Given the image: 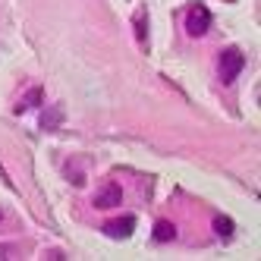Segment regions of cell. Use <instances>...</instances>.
Listing matches in <instances>:
<instances>
[{"instance_id": "5b68a950", "label": "cell", "mask_w": 261, "mask_h": 261, "mask_svg": "<svg viewBox=\"0 0 261 261\" xmlns=\"http://www.w3.org/2000/svg\"><path fill=\"white\" fill-rule=\"evenodd\" d=\"M44 101V88L41 85H35V88H29L25 95H22V101L16 104V114H25V110H32V107H38Z\"/></svg>"}, {"instance_id": "6da1fadb", "label": "cell", "mask_w": 261, "mask_h": 261, "mask_svg": "<svg viewBox=\"0 0 261 261\" xmlns=\"http://www.w3.org/2000/svg\"><path fill=\"white\" fill-rule=\"evenodd\" d=\"M242 69H246V54H242L239 47L220 50V79H223V85L236 82V76H239Z\"/></svg>"}, {"instance_id": "9c48e42d", "label": "cell", "mask_w": 261, "mask_h": 261, "mask_svg": "<svg viewBox=\"0 0 261 261\" xmlns=\"http://www.w3.org/2000/svg\"><path fill=\"white\" fill-rule=\"evenodd\" d=\"M173 236H176V227H173L170 220H158V223H154V239H158V242H170Z\"/></svg>"}, {"instance_id": "8992f818", "label": "cell", "mask_w": 261, "mask_h": 261, "mask_svg": "<svg viewBox=\"0 0 261 261\" xmlns=\"http://www.w3.org/2000/svg\"><path fill=\"white\" fill-rule=\"evenodd\" d=\"M60 123H63V107L60 104H50L44 114H41V129H60Z\"/></svg>"}, {"instance_id": "7a4b0ae2", "label": "cell", "mask_w": 261, "mask_h": 261, "mask_svg": "<svg viewBox=\"0 0 261 261\" xmlns=\"http://www.w3.org/2000/svg\"><path fill=\"white\" fill-rule=\"evenodd\" d=\"M208 29H211V10L204 7V4H195L189 10V16H186V32L198 38V35H204Z\"/></svg>"}, {"instance_id": "52a82bcc", "label": "cell", "mask_w": 261, "mask_h": 261, "mask_svg": "<svg viewBox=\"0 0 261 261\" xmlns=\"http://www.w3.org/2000/svg\"><path fill=\"white\" fill-rule=\"evenodd\" d=\"M133 29H136L139 44L148 47V13H145V10H136V16H133Z\"/></svg>"}, {"instance_id": "277c9868", "label": "cell", "mask_w": 261, "mask_h": 261, "mask_svg": "<svg viewBox=\"0 0 261 261\" xmlns=\"http://www.w3.org/2000/svg\"><path fill=\"white\" fill-rule=\"evenodd\" d=\"M133 230H136V217H123V220L104 223V233L110 239H126V236H133Z\"/></svg>"}, {"instance_id": "30bf717a", "label": "cell", "mask_w": 261, "mask_h": 261, "mask_svg": "<svg viewBox=\"0 0 261 261\" xmlns=\"http://www.w3.org/2000/svg\"><path fill=\"white\" fill-rule=\"evenodd\" d=\"M0 217H4V214H0Z\"/></svg>"}, {"instance_id": "ba28073f", "label": "cell", "mask_w": 261, "mask_h": 261, "mask_svg": "<svg viewBox=\"0 0 261 261\" xmlns=\"http://www.w3.org/2000/svg\"><path fill=\"white\" fill-rule=\"evenodd\" d=\"M214 233H217L220 239H230V236L236 233V223H233L230 217H220V214H217V217H214Z\"/></svg>"}, {"instance_id": "3957f363", "label": "cell", "mask_w": 261, "mask_h": 261, "mask_svg": "<svg viewBox=\"0 0 261 261\" xmlns=\"http://www.w3.org/2000/svg\"><path fill=\"white\" fill-rule=\"evenodd\" d=\"M117 204H123V189L120 186H104V189L95 195V208H101V211H110V208H117Z\"/></svg>"}]
</instances>
